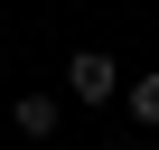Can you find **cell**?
I'll return each instance as SVG.
<instances>
[{
  "mask_svg": "<svg viewBox=\"0 0 159 150\" xmlns=\"http://www.w3.org/2000/svg\"><path fill=\"white\" fill-rule=\"evenodd\" d=\"M122 85H131V75H122V66H112L103 47H75V56H66V94L84 103V113H103V103H122Z\"/></svg>",
  "mask_w": 159,
  "mask_h": 150,
  "instance_id": "obj_1",
  "label": "cell"
},
{
  "mask_svg": "<svg viewBox=\"0 0 159 150\" xmlns=\"http://www.w3.org/2000/svg\"><path fill=\"white\" fill-rule=\"evenodd\" d=\"M56 113H66V103H56V94H38V85H28L19 103H10V122H19V141H56Z\"/></svg>",
  "mask_w": 159,
  "mask_h": 150,
  "instance_id": "obj_2",
  "label": "cell"
},
{
  "mask_svg": "<svg viewBox=\"0 0 159 150\" xmlns=\"http://www.w3.org/2000/svg\"><path fill=\"white\" fill-rule=\"evenodd\" d=\"M122 113H131L140 131H159V66H150V75H131V85H122Z\"/></svg>",
  "mask_w": 159,
  "mask_h": 150,
  "instance_id": "obj_3",
  "label": "cell"
}]
</instances>
